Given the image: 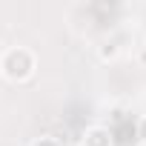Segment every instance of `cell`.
<instances>
[{
	"mask_svg": "<svg viewBox=\"0 0 146 146\" xmlns=\"http://www.w3.org/2000/svg\"><path fill=\"white\" fill-rule=\"evenodd\" d=\"M0 72L9 78V80H26L32 72H35V54L23 46L17 49H9L0 60Z\"/></svg>",
	"mask_w": 146,
	"mask_h": 146,
	"instance_id": "6da1fadb",
	"label": "cell"
},
{
	"mask_svg": "<svg viewBox=\"0 0 146 146\" xmlns=\"http://www.w3.org/2000/svg\"><path fill=\"white\" fill-rule=\"evenodd\" d=\"M80 146H112V137H109V132L103 126H92V129L83 132Z\"/></svg>",
	"mask_w": 146,
	"mask_h": 146,
	"instance_id": "7a4b0ae2",
	"label": "cell"
},
{
	"mask_svg": "<svg viewBox=\"0 0 146 146\" xmlns=\"http://www.w3.org/2000/svg\"><path fill=\"white\" fill-rule=\"evenodd\" d=\"M32 146H57V140H52V137H40V140H35Z\"/></svg>",
	"mask_w": 146,
	"mask_h": 146,
	"instance_id": "3957f363",
	"label": "cell"
},
{
	"mask_svg": "<svg viewBox=\"0 0 146 146\" xmlns=\"http://www.w3.org/2000/svg\"><path fill=\"white\" fill-rule=\"evenodd\" d=\"M140 137H143V143H146V117L140 120Z\"/></svg>",
	"mask_w": 146,
	"mask_h": 146,
	"instance_id": "277c9868",
	"label": "cell"
},
{
	"mask_svg": "<svg viewBox=\"0 0 146 146\" xmlns=\"http://www.w3.org/2000/svg\"><path fill=\"white\" fill-rule=\"evenodd\" d=\"M140 146H146V143H140Z\"/></svg>",
	"mask_w": 146,
	"mask_h": 146,
	"instance_id": "5b68a950",
	"label": "cell"
},
{
	"mask_svg": "<svg viewBox=\"0 0 146 146\" xmlns=\"http://www.w3.org/2000/svg\"><path fill=\"white\" fill-rule=\"evenodd\" d=\"M75 146H80V143H75Z\"/></svg>",
	"mask_w": 146,
	"mask_h": 146,
	"instance_id": "8992f818",
	"label": "cell"
}]
</instances>
